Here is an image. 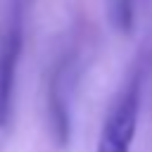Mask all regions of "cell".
I'll return each mask as SVG.
<instances>
[{
  "label": "cell",
  "instance_id": "cell-1",
  "mask_svg": "<svg viewBox=\"0 0 152 152\" xmlns=\"http://www.w3.org/2000/svg\"><path fill=\"white\" fill-rule=\"evenodd\" d=\"M140 74H133L112 100L97 135L95 152H131L140 116Z\"/></svg>",
  "mask_w": 152,
  "mask_h": 152
},
{
  "label": "cell",
  "instance_id": "cell-2",
  "mask_svg": "<svg viewBox=\"0 0 152 152\" xmlns=\"http://www.w3.org/2000/svg\"><path fill=\"white\" fill-rule=\"evenodd\" d=\"M21 45H24L21 0H12L0 24V128H5L12 116L14 81H17V64L21 57Z\"/></svg>",
  "mask_w": 152,
  "mask_h": 152
}]
</instances>
